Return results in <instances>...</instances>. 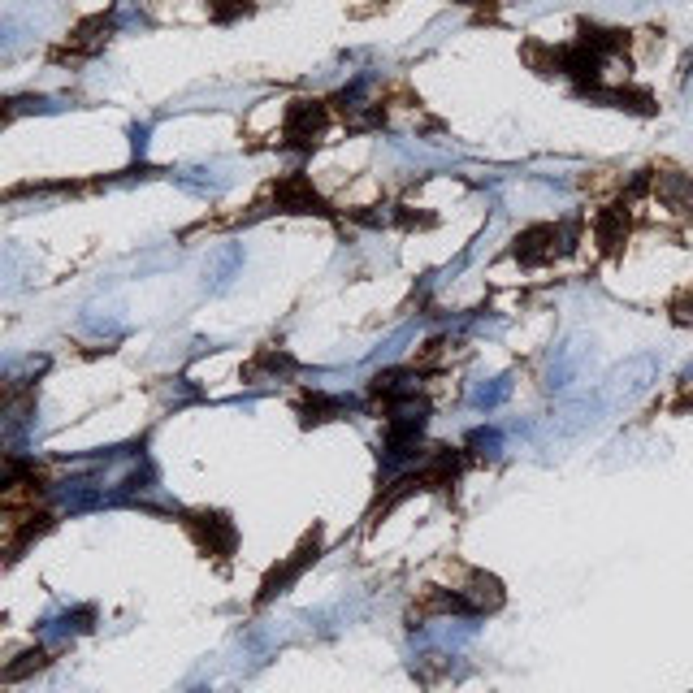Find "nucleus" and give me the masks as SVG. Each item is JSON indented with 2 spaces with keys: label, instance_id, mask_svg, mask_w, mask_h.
<instances>
[{
  "label": "nucleus",
  "instance_id": "obj_1",
  "mask_svg": "<svg viewBox=\"0 0 693 693\" xmlns=\"http://www.w3.org/2000/svg\"><path fill=\"white\" fill-rule=\"evenodd\" d=\"M325 122H330V113H325L321 100H295L291 109H286L282 135H286V143H295V148H312V143L321 139Z\"/></svg>",
  "mask_w": 693,
  "mask_h": 693
},
{
  "label": "nucleus",
  "instance_id": "obj_2",
  "mask_svg": "<svg viewBox=\"0 0 693 693\" xmlns=\"http://www.w3.org/2000/svg\"><path fill=\"white\" fill-rule=\"evenodd\" d=\"M273 200H278L286 213H325V204H321V195L312 187L308 174H286L278 187H273Z\"/></svg>",
  "mask_w": 693,
  "mask_h": 693
},
{
  "label": "nucleus",
  "instance_id": "obj_3",
  "mask_svg": "<svg viewBox=\"0 0 693 693\" xmlns=\"http://www.w3.org/2000/svg\"><path fill=\"white\" fill-rule=\"evenodd\" d=\"M555 243H559V226H529L516 239L512 256L520 260V265H542V260L555 256ZM559 252H564V247H559Z\"/></svg>",
  "mask_w": 693,
  "mask_h": 693
},
{
  "label": "nucleus",
  "instance_id": "obj_4",
  "mask_svg": "<svg viewBox=\"0 0 693 693\" xmlns=\"http://www.w3.org/2000/svg\"><path fill=\"white\" fill-rule=\"evenodd\" d=\"M191 529H195V538H200V546H208V551H217V555H230L234 551V525L226 516H195L191 520Z\"/></svg>",
  "mask_w": 693,
  "mask_h": 693
},
{
  "label": "nucleus",
  "instance_id": "obj_5",
  "mask_svg": "<svg viewBox=\"0 0 693 693\" xmlns=\"http://www.w3.org/2000/svg\"><path fill=\"white\" fill-rule=\"evenodd\" d=\"M460 594H464V603L473 607V616L477 611H499L503 607V585L494 577H486V572H473V577H468V590H460Z\"/></svg>",
  "mask_w": 693,
  "mask_h": 693
},
{
  "label": "nucleus",
  "instance_id": "obj_6",
  "mask_svg": "<svg viewBox=\"0 0 693 693\" xmlns=\"http://www.w3.org/2000/svg\"><path fill=\"white\" fill-rule=\"evenodd\" d=\"M312 559H317V538H308V542H304V551H295L291 564H282V572H273V577L265 581V590H260V603H269L273 594H282L286 585H291V581L299 577V572H304V568L312 564Z\"/></svg>",
  "mask_w": 693,
  "mask_h": 693
},
{
  "label": "nucleus",
  "instance_id": "obj_7",
  "mask_svg": "<svg viewBox=\"0 0 693 693\" xmlns=\"http://www.w3.org/2000/svg\"><path fill=\"white\" fill-rule=\"evenodd\" d=\"M655 195L668 208H676V213H681V208H689L693 204V178L689 174H659L655 178Z\"/></svg>",
  "mask_w": 693,
  "mask_h": 693
},
{
  "label": "nucleus",
  "instance_id": "obj_8",
  "mask_svg": "<svg viewBox=\"0 0 693 693\" xmlns=\"http://www.w3.org/2000/svg\"><path fill=\"white\" fill-rule=\"evenodd\" d=\"M598 243H603V252H620L624 234H629V208H607L603 217H598Z\"/></svg>",
  "mask_w": 693,
  "mask_h": 693
},
{
  "label": "nucleus",
  "instance_id": "obj_9",
  "mask_svg": "<svg viewBox=\"0 0 693 693\" xmlns=\"http://www.w3.org/2000/svg\"><path fill=\"white\" fill-rule=\"evenodd\" d=\"M507 395H512V382H507V377H499V382H490V386H477L473 408H499Z\"/></svg>",
  "mask_w": 693,
  "mask_h": 693
},
{
  "label": "nucleus",
  "instance_id": "obj_10",
  "mask_svg": "<svg viewBox=\"0 0 693 693\" xmlns=\"http://www.w3.org/2000/svg\"><path fill=\"white\" fill-rule=\"evenodd\" d=\"M208 13H213L217 22H234V18H243V13H252V0H208Z\"/></svg>",
  "mask_w": 693,
  "mask_h": 693
},
{
  "label": "nucleus",
  "instance_id": "obj_11",
  "mask_svg": "<svg viewBox=\"0 0 693 693\" xmlns=\"http://www.w3.org/2000/svg\"><path fill=\"white\" fill-rule=\"evenodd\" d=\"M468 447H473L477 455H499V447H503V438L494 434V429H477L473 438H468Z\"/></svg>",
  "mask_w": 693,
  "mask_h": 693
},
{
  "label": "nucleus",
  "instance_id": "obj_12",
  "mask_svg": "<svg viewBox=\"0 0 693 693\" xmlns=\"http://www.w3.org/2000/svg\"><path fill=\"white\" fill-rule=\"evenodd\" d=\"M685 83H693V52H689V61H685Z\"/></svg>",
  "mask_w": 693,
  "mask_h": 693
}]
</instances>
